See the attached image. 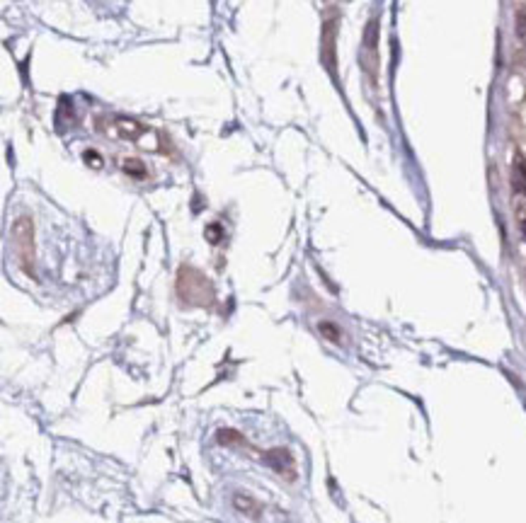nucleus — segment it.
Listing matches in <instances>:
<instances>
[{
    "label": "nucleus",
    "mask_w": 526,
    "mask_h": 523,
    "mask_svg": "<svg viewBox=\"0 0 526 523\" xmlns=\"http://www.w3.org/2000/svg\"><path fill=\"white\" fill-rule=\"evenodd\" d=\"M265 460H267V465L272 467V470H277V472H289L291 475V467H294V463H291V455L286 453L284 448H274V450H267L265 453Z\"/></svg>",
    "instance_id": "f257e3e1"
},
{
    "label": "nucleus",
    "mask_w": 526,
    "mask_h": 523,
    "mask_svg": "<svg viewBox=\"0 0 526 523\" xmlns=\"http://www.w3.org/2000/svg\"><path fill=\"white\" fill-rule=\"evenodd\" d=\"M512 184H514V191H519V194H526V162H524V158L514 160Z\"/></svg>",
    "instance_id": "f03ea898"
},
{
    "label": "nucleus",
    "mask_w": 526,
    "mask_h": 523,
    "mask_svg": "<svg viewBox=\"0 0 526 523\" xmlns=\"http://www.w3.org/2000/svg\"><path fill=\"white\" fill-rule=\"evenodd\" d=\"M233 504H236V509L241 511V514H248V516H253V519L260 516V504H257L253 497L236 495V497H233Z\"/></svg>",
    "instance_id": "7ed1b4c3"
},
{
    "label": "nucleus",
    "mask_w": 526,
    "mask_h": 523,
    "mask_svg": "<svg viewBox=\"0 0 526 523\" xmlns=\"http://www.w3.org/2000/svg\"><path fill=\"white\" fill-rule=\"evenodd\" d=\"M320 332L322 334H325L327 337V339H332V342H337L340 339V329L337 327H335V324L332 322H320Z\"/></svg>",
    "instance_id": "20e7f679"
},
{
    "label": "nucleus",
    "mask_w": 526,
    "mask_h": 523,
    "mask_svg": "<svg viewBox=\"0 0 526 523\" xmlns=\"http://www.w3.org/2000/svg\"><path fill=\"white\" fill-rule=\"evenodd\" d=\"M124 170L136 174V177H143V165L139 160H127V162H124Z\"/></svg>",
    "instance_id": "39448f33"
},
{
    "label": "nucleus",
    "mask_w": 526,
    "mask_h": 523,
    "mask_svg": "<svg viewBox=\"0 0 526 523\" xmlns=\"http://www.w3.org/2000/svg\"><path fill=\"white\" fill-rule=\"evenodd\" d=\"M209 233H211L209 238H211L214 243H216V240H219V226H211V231H209Z\"/></svg>",
    "instance_id": "423d86ee"
},
{
    "label": "nucleus",
    "mask_w": 526,
    "mask_h": 523,
    "mask_svg": "<svg viewBox=\"0 0 526 523\" xmlns=\"http://www.w3.org/2000/svg\"><path fill=\"white\" fill-rule=\"evenodd\" d=\"M522 231H524V236H526V216H522Z\"/></svg>",
    "instance_id": "0eeeda50"
}]
</instances>
